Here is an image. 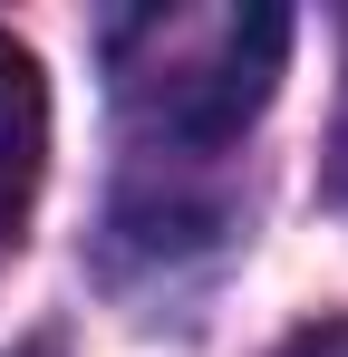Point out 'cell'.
<instances>
[{
    "label": "cell",
    "mask_w": 348,
    "mask_h": 357,
    "mask_svg": "<svg viewBox=\"0 0 348 357\" xmlns=\"http://www.w3.org/2000/svg\"><path fill=\"white\" fill-rule=\"evenodd\" d=\"M116 97L145 135L184 155H223L271 107L290 59V10H136L107 29Z\"/></svg>",
    "instance_id": "cell-1"
},
{
    "label": "cell",
    "mask_w": 348,
    "mask_h": 357,
    "mask_svg": "<svg viewBox=\"0 0 348 357\" xmlns=\"http://www.w3.org/2000/svg\"><path fill=\"white\" fill-rule=\"evenodd\" d=\"M49 174V77L39 59L0 29V251L29 232V203Z\"/></svg>",
    "instance_id": "cell-2"
},
{
    "label": "cell",
    "mask_w": 348,
    "mask_h": 357,
    "mask_svg": "<svg viewBox=\"0 0 348 357\" xmlns=\"http://www.w3.org/2000/svg\"><path fill=\"white\" fill-rule=\"evenodd\" d=\"M281 357H348V319H319V328H300Z\"/></svg>",
    "instance_id": "cell-3"
},
{
    "label": "cell",
    "mask_w": 348,
    "mask_h": 357,
    "mask_svg": "<svg viewBox=\"0 0 348 357\" xmlns=\"http://www.w3.org/2000/svg\"><path fill=\"white\" fill-rule=\"evenodd\" d=\"M29 357H39V348H29Z\"/></svg>",
    "instance_id": "cell-4"
}]
</instances>
